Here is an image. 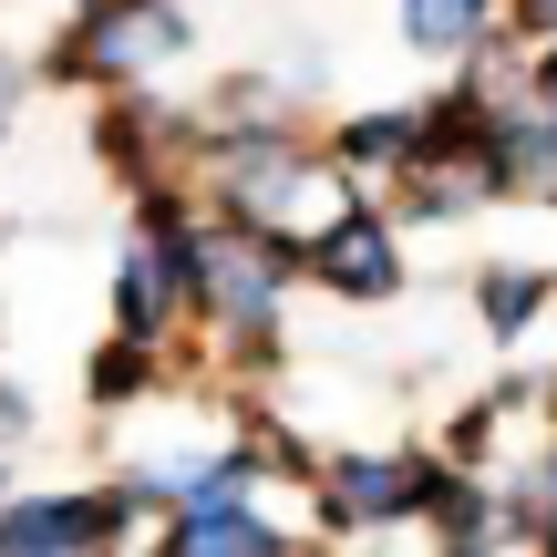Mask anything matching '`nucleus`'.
Here are the masks:
<instances>
[{
  "mask_svg": "<svg viewBox=\"0 0 557 557\" xmlns=\"http://www.w3.org/2000/svg\"><path fill=\"white\" fill-rule=\"evenodd\" d=\"M310 278L341 289V299H382V289H403V248L372 207H341V218L310 227Z\"/></svg>",
  "mask_w": 557,
  "mask_h": 557,
  "instance_id": "7ed1b4c3",
  "label": "nucleus"
},
{
  "mask_svg": "<svg viewBox=\"0 0 557 557\" xmlns=\"http://www.w3.org/2000/svg\"><path fill=\"white\" fill-rule=\"evenodd\" d=\"M197 299V278H186V238L176 227H145L135 248H124V289H114V310H124V331L135 341H165V320Z\"/></svg>",
  "mask_w": 557,
  "mask_h": 557,
  "instance_id": "423d86ee",
  "label": "nucleus"
},
{
  "mask_svg": "<svg viewBox=\"0 0 557 557\" xmlns=\"http://www.w3.org/2000/svg\"><path fill=\"white\" fill-rule=\"evenodd\" d=\"M0 94H11V83H0Z\"/></svg>",
  "mask_w": 557,
  "mask_h": 557,
  "instance_id": "dca6fc26",
  "label": "nucleus"
},
{
  "mask_svg": "<svg viewBox=\"0 0 557 557\" xmlns=\"http://www.w3.org/2000/svg\"><path fill=\"white\" fill-rule=\"evenodd\" d=\"M537 103H557V41L537 52Z\"/></svg>",
  "mask_w": 557,
  "mask_h": 557,
  "instance_id": "4468645a",
  "label": "nucleus"
},
{
  "mask_svg": "<svg viewBox=\"0 0 557 557\" xmlns=\"http://www.w3.org/2000/svg\"><path fill=\"white\" fill-rule=\"evenodd\" d=\"M94 393H103V403H124V393H145V341H135V331H124L114 351H103V372H94Z\"/></svg>",
  "mask_w": 557,
  "mask_h": 557,
  "instance_id": "f8f14e48",
  "label": "nucleus"
},
{
  "mask_svg": "<svg viewBox=\"0 0 557 557\" xmlns=\"http://www.w3.org/2000/svg\"><path fill=\"white\" fill-rule=\"evenodd\" d=\"M176 41H186L176 0H94V21L62 41V73H83V83H124V73H145L156 52H176Z\"/></svg>",
  "mask_w": 557,
  "mask_h": 557,
  "instance_id": "f03ea898",
  "label": "nucleus"
},
{
  "mask_svg": "<svg viewBox=\"0 0 557 557\" xmlns=\"http://www.w3.org/2000/svg\"><path fill=\"white\" fill-rule=\"evenodd\" d=\"M423 156V114L403 103V114H361L351 135H341V165H413Z\"/></svg>",
  "mask_w": 557,
  "mask_h": 557,
  "instance_id": "1a4fd4ad",
  "label": "nucleus"
},
{
  "mask_svg": "<svg viewBox=\"0 0 557 557\" xmlns=\"http://www.w3.org/2000/svg\"><path fill=\"white\" fill-rule=\"evenodd\" d=\"M537 11H547V21H557V0H537Z\"/></svg>",
  "mask_w": 557,
  "mask_h": 557,
  "instance_id": "2eb2a0df",
  "label": "nucleus"
},
{
  "mask_svg": "<svg viewBox=\"0 0 557 557\" xmlns=\"http://www.w3.org/2000/svg\"><path fill=\"white\" fill-rule=\"evenodd\" d=\"M475 299H485V320H496V331L517 341L527 320H537V299H547V278H537V269H496V278H485Z\"/></svg>",
  "mask_w": 557,
  "mask_h": 557,
  "instance_id": "9b49d317",
  "label": "nucleus"
},
{
  "mask_svg": "<svg viewBox=\"0 0 557 557\" xmlns=\"http://www.w3.org/2000/svg\"><path fill=\"white\" fill-rule=\"evenodd\" d=\"M186 278H197V299L218 310L227 341H269L278 331V278H289V259H278L269 227H207V238H186Z\"/></svg>",
  "mask_w": 557,
  "mask_h": 557,
  "instance_id": "f257e3e1",
  "label": "nucleus"
},
{
  "mask_svg": "<svg viewBox=\"0 0 557 557\" xmlns=\"http://www.w3.org/2000/svg\"><path fill=\"white\" fill-rule=\"evenodd\" d=\"M423 496H434V465H423V455H341L331 475H320V506H331L341 527L413 517Z\"/></svg>",
  "mask_w": 557,
  "mask_h": 557,
  "instance_id": "39448f33",
  "label": "nucleus"
},
{
  "mask_svg": "<svg viewBox=\"0 0 557 557\" xmlns=\"http://www.w3.org/2000/svg\"><path fill=\"white\" fill-rule=\"evenodd\" d=\"M165 547H176V557H227V547H238V557H278V547H289V527L248 517L238 485H227V496H186V517L165 527Z\"/></svg>",
  "mask_w": 557,
  "mask_h": 557,
  "instance_id": "0eeeda50",
  "label": "nucleus"
},
{
  "mask_svg": "<svg viewBox=\"0 0 557 557\" xmlns=\"http://www.w3.org/2000/svg\"><path fill=\"white\" fill-rule=\"evenodd\" d=\"M485 11L496 0H403V32L423 52H465V41H485Z\"/></svg>",
  "mask_w": 557,
  "mask_h": 557,
  "instance_id": "9d476101",
  "label": "nucleus"
},
{
  "mask_svg": "<svg viewBox=\"0 0 557 557\" xmlns=\"http://www.w3.org/2000/svg\"><path fill=\"white\" fill-rule=\"evenodd\" d=\"M21 423H32V403H21L11 382H0V434H21Z\"/></svg>",
  "mask_w": 557,
  "mask_h": 557,
  "instance_id": "ddd939ff",
  "label": "nucleus"
},
{
  "mask_svg": "<svg viewBox=\"0 0 557 557\" xmlns=\"http://www.w3.org/2000/svg\"><path fill=\"white\" fill-rule=\"evenodd\" d=\"M485 156H496V186L517 197H557V103H517V114L485 124Z\"/></svg>",
  "mask_w": 557,
  "mask_h": 557,
  "instance_id": "6e6552de",
  "label": "nucleus"
},
{
  "mask_svg": "<svg viewBox=\"0 0 557 557\" xmlns=\"http://www.w3.org/2000/svg\"><path fill=\"white\" fill-rule=\"evenodd\" d=\"M124 537V496H21L0 506V557H73V547H114Z\"/></svg>",
  "mask_w": 557,
  "mask_h": 557,
  "instance_id": "20e7f679",
  "label": "nucleus"
}]
</instances>
